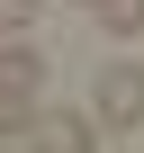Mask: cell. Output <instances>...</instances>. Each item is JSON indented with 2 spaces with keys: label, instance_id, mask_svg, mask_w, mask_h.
I'll return each mask as SVG.
<instances>
[{
  "label": "cell",
  "instance_id": "1",
  "mask_svg": "<svg viewBox=\"0 0 144 153\" xmlns=\"http://www.w3.org/2000/svg\"><path fill=\"white\" fill-rule=\"evenodd\" d=\"M90 117H99V135L144 126V72H135L126 54H108V63H99V81H90Z\"/></svg>",
  "mask_w": 144,
  "mask_h": 153
},
{
  "label": "cell",
  "instance_id": "2",
  "mask_svg": "<svg viewBox=\"0 0 144 153\" xmlns=\"http://www.w3.org/2000/svg\"><path fill=\"white\" fill-rule=\"evenodd\" d=\"M0 90H45V54L27 36H0Z\"/></svg>",
  "mask_w": 144,
  "mask_h": 153
},
{
  "label": "cell",
  "instance_id": "3",
  "mask_svg": "<svg viewBox=\"0 0 144 153\" xmlns=\"http://www.w3.org/2000/svg\"><path fill=\"white\" fill-rule=\"evenodd\" d=\"M45 144H63V153H90V144H108V135H99V117H90V108H63V117H45Z\"/></svg>",
  "mask_w": 144,
  "mask_h": 153
},
{
  "label": "cell",
  "instance_id": "4",
  "mask_svg": "<svg viewBox=\"0 0 144 153\" xmlns=\"http://www.w3.org/2000/svg\"><path fill=\"white\" fill-rule=\"evenodd\" d=\"M45 117H36V90H0V144H27Z\"/></svg>",
  "mask_w": 144,
  "mask_h": 153
},
{
  "label": "cell",
  "instance_id": "5",
  "mask_svg": "<svg viewBox=\"0 0 144 153\" xmlns=\"http://www.w3.org/2000/svg\"><path fill=\"white\" fill-rule=\"evenodd\" d=\"M108 36H144V0H99V9H90Z\"/></svg>",
  "mask_w": 144,
  "mask_h": 153
},
{
  "label": "cell",
  "instance_id": "6",
  "mask_svg": "<svg viewBox=\"0 0 144 153\" xmlns=\"http://www.w3.org/2000/svg\"><path fill=\"white\" fill-rule=\"evenodd\" d=\"M36 27V0H0V36H27Z\"/></svg>",
  "mask_w": 144,
  "mask_h": 153
},
{
  "label": "cell",
  "instance_id": "7",
  "mask_svg": "<svg viewBox=\"0 0 144 153\" xmlns=\"http://www.w3.org/2000/svg\"><path fill=\"white\" fill-rule=\"evenodd\" d=\"M72 9H99V0H72Z\"/></svg>",
  "mask_w": 144,
  "mask_h": 153
}]
</instances>
